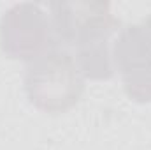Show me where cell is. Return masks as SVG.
<instances>
[{
  "mask_svg": "<svg viewBox=\"0 0 151 150\" xmlns=\"http://www.w3.org/2000/svg\"><path fill=\"white\" fill-rule=\"evenodd\" d=\"M113 62L127 95L135 103H151V16L119 32Z\"/></svg>",
  "mask_w": 151,
  "mask_h": 150,
  "instance_id": "cell-4",
  "label": "cell"
},
{
  "mask_svg": "<svg viewBox=\"0 0 151 150\" xmlns=\"http://www.w3.org/2000/svg\"><path fill=\"white\" fill-rule=\"evenodd\" d=\"M51 21L63 50L72 48L84 78L109 79L114 74L109 41L119 21L107 2H51Z\"/></svg>",
  "mask_w": 151,
  "mask_h": 150,
  "instance_id": "cell-1",
  "label": "cell"
},
{
  "mask_svg": "<svg viewBox=\"0 0 151 150\" xmlns=\"http://www.w3.org/2000/svg\"><path fill=\"white\" fill-rule=\"evenodd\" d=\"M25 90L30 103L46 113H65L84 92V76L69 50L56 48L27 66Z\"/></svg>",
  "mask_w": 151,
  "mask_h": 150,
  "instance_id": "cell-2",
  "label": "cell"
},
{
  "mask_svg": "<svg viewBox=\"0 0 151 150\" xmlns=\"http://www.w3.org/2000/svg\"><path fill=\"white\" fill-rule=\"evenodd\" d=\"M0 48L9 58L30 64L62 46L49 14L35 4H16L0 20Z\"/></svg>",
  "mask_w": 151,
  "mask_h": 150,
  "instance_id": "cell-3",
  "label": "cell"
}]
</instances>
